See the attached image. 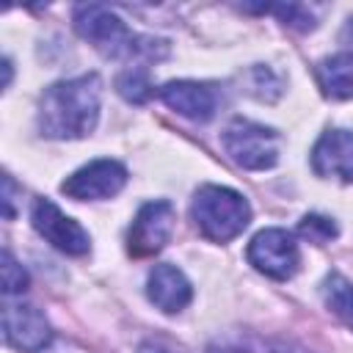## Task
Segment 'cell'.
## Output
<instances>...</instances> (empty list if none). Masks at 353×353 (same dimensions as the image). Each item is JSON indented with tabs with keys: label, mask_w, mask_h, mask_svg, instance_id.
Masks as SVG:
<instances>
[{
	"label": "cell",
	"mask_w": 353,
	"mask_h": 353,
	"mask_svg": "<svg viewBox=\"0 0 353 353\" xmlns=\"http://www.w3.org/2000/svg\"><path fill=\"white\" fill-rule=\"evenodd\" d=\"M124 185H127V168L119 160L99 157L69 174L61 182V193L74 201H102V199H113Z\"/></svg>",
	"instance_id": "52a82bcc"
},
{
	"label": "cell",
	"mask_w": 353,
	"mask_h": 353,
	"mask_svg": "<svg viewBox=\"0 0 353 353\" xmlns=\"http://www.w3.org/2000/svg\"><path fill=\"white\" fill-rule=\"evenodd\" d=\"M221 143L226 154L248 171H265L279 163V146H281L279 132L251 119H240V116L232 119L221 135Z\"/></svg>",
	"instance_id": "277c9868"
},
{
	"label": "cell",
	"mask_w": 353,
	"mask_h": 353,
	"mask_svg": "<svg viewBox=\"0 0 353 353\" xmlns=\"http://www.w3.org/2000/svg\"><path fill=\"white\" fill-rule=\"evenodd\" d=\"M72 22H74V30L88 44H94L105 58L135 61V66H141L143 61H163L168 55V41L132 33L121 22V17H116L105 6H97V3L74 6Z\"/></svg>",
	"instance_id": "7a4b0ae2"
},
{
	"label": "cell",
	"mask_w": 353,
	"mask_h": 353,
	"mask_svg": "<svg viewBox=\"0 0 353 353\" xmlns=\"http://www.w3.org/2000/svg\"><path fill=\"white\" fill-rule=\"evenodd\" d=\"M323 301L325 306L339 317L345 320L350 328H353V284L342 276V273H328L323 279Z\"/></svg>",
	"instance_id": "5bb4252c"
},
{
	"label": "cell",
	"mask_w": 353,
	"mask_h": 353,
	"mask_svg": "<svg viewBox=\"0 0 353 353\" xmlns=\"http://www.w3.org/2000/svg\"><path fill=\"white\" fill-rule=\"evenodd\" d=\"M30 223L33 229L58 251L69 254V256H83L91 251V237L88 232L69 215L61 212L58 204H52L50 199H36L30 207Z\"/></svg>",
	"instance_id": "ba28073f"
},
{
	"label": "cell",
	"mask_w": 353,
	"mask_h": 353,
	"mask_svg": "<svg viewBox=\"0 0 353 353\" xmlns=\"http://www.w3.org/2000/svg\"><path fill=\"white\" fill-rule=\"evenodd\" d=\"M116 91H119L127 102H132V105H143V102L154 94L152 80H149V72H146L143 66H130V69L119 72V77H116Z\"/></svg>",
	"instance_id": "9a60e30c"
},
{
	"label": "cell",
	"mask_w": 353,
	"mask_h": 353,
	"mask_svg": "<svg viewBox=\"0 0 353 353\" xmlns=\"http://www.w3.org/2000/svg\"><path fill=\"white\" fill-rule=\"evenodd\" d=\"M146 295L149 301L165 312V314H176L182 312L190 298H193V287L188 281V276L176 268V265H168V262H160L152 268L149 279H146Z\"/></svg>",
	"instance_id": "7c38bea8"
},
{
	"label": "cell",
	"mask_w": 353,
	"mask_h": 353,
	"mask_svg": "<svg viewBox=\"0 0 353 353\" xmlns=\"http://www.w3.org/2000/svg\"><path fill=\"white\" fill-rule=\"evenodd\" d=\"M14 193H17V185H14V179L8 176V174H3V215L6 218H14Z\"/></svg>",
	"instance_id": "ffe728a7"
},
{
	"label": "cell",
	"mask_w": 353,
	"mask_h": 353,
	"mask_svg": "<svg viewBox=\"0 0 353 353\" xmlns=\"http://www.w3.org/2000/svg\"><path fill=\"white\" fill-rule=\"evenodd\" d=\"M0 279H3V295H19L28 290L30 279H28V270L14 259L11 251H3L0 256Z\"/></svg>",
	"instance_id": "ac0fdd59"
},
{
	"label": "cell",
	"mask_w": 353,
	"mask_h": 353,
	"mask_svg": "<svg viewBox=\"0 0 353 353\" xmlns=\"http://www.w3.org/2000/svg\"><path fill=\"white\" fill-rule=\"evenodd\" d=\"M317 83L331 99H353V50L323 58L317 66Z\"/></svg>",
	"instance_id": "4fadbf2b"
},
{
	"label": "cell",
	"mask_w": 353,
	"mask_h": 353,
	"mask_svg": "<svg viewBox=\"0 0 353 353\" xmlns=\"http://www.w3.org/2000/svg\"><path fill=\"white\" fill-rule=\"evenodd\" d=\"M248 11H273L284 25H290V28H295V30H312L314 28V19H312V14L303 8V6H298V3H281V6H256V8H248Z\"/></svg>",
	"instance_id": "d6986e66"
},
{
	"label": "cell",
	"mask_w": 353,
	"mask_h": 353,
	"mask_svg": "<svg viewBox=\"0 0 353 353\" xmlns=\"http://www.w3.org/2000/svg\"><path fill=\"white\" fill-rule=\"evenodd\" d=\"M298 234L306 237V240L314 243V245H325V243H331V240L339 234V229H336L334 218L309 212V215L301 218V223H298Z\"/></svg>",
	"instance_id": "e0dca14e"
},
{
	"label": "cell",
	"mask_w": 353,
	"mask_h": 353,
	"mask_svg": "<svg viewBox=\"0 0 353 353\" xmlns=\"http://www.w3.org/2000/svg\"><path fill=\"white\" fill-rule=\"evenodd\" d=\"M190 215L196 229L212 243H229L251 223L245 196L223 185H201L193 196Z\"/></svg>",
	"instance_id": "3957f363"
},
{
	"label": "cell",
	"mask_w": 353,
	"mask_h": 353,
	"mask_svg": "<svg viewBox=\"0 0 353 353\" xmlns=\"http://www.w3.org/2000/svg\"><path fill=\"white\" fill-rule=\"evenodd\" d=\"M174 226H176V210L171 201H165V199L146 201L130 223L127 251L132 256H152V254L163 251L174 234Z\"/></svg>",
	"instance_id": "8992f818"
},
{
	"label": "cell",
	"mask_w": 353,
	"mask_h": 353,
	"mask_svg": "<svg viewBox=\"0 0 353 353\" xmlns=\"http://www.w3.org/2000/svg\"><path fill=\"white\" fill-rule=\"evenodd\" d=\"M243 80H245V91H248L251 97H256V99L273 102V99L281 94V80H279L268 66H262V63L251 66Z\"/></svg>",
	"instance_id": "2e32d148"
},
{
	"label": "cell",
	"mask_w": 353,
	"mask_h": 353,
	"mask_svg": "<svg viewBox=\"0 0 353 353\" xmlns=\"http://www.w3.org/2000/svg\"><path fill=\"white\" fill-rule=\"evenodd\" d=\"M3 336L22 353H39L50 345L52 328L47 317L30 303H8L3 309Z\"/></svg>",
	"instance_id": "9c48e42d"
},
{
	"label": "cell",
	"mask_w": 353,
	"mask_h": 353,
	"mask_svg": "<svg viewBox=\"0 0 353 353\" xmlns=\"http://www.w3.org/2000/svg\"><path fill=\"white\" fill-rule=\"evenodd\" d=\"M160 99L176 110L185 119L193 121H207L218 110V91L210 83H196V80H171L160 85Z\"/></svg>",
	"instance_id": "8fae6325"
},
{
	"label": "cell",
	"mask_w": 353,
	"mask_h": 353,
	"mask_svg": "<svg viewBox=\"0 0 353 353\" xmlns=\"http://www.w3.org/2000/svg\"><path fill=\"white\" fill-rule=\"evenodd\" d=\"M8 83H11V61L6 58L3 61V88H8Z\"/></svg>",
	"instance_id": "44dd1931"
},
{
	"label": "cell",
	"mask_w": 353,
	"mask_h": 353,
	"mask_svg": "<svg viewBox=\"0 0 353 353\" xmlns=\"http://www.w3.org/2000/svg\"><path fill=\"white\" fill-rule=\"evenodd\" d=\"M245 256L259 273L279 279V281L292 279L301 268V248H298L295 237L279 226L256 232L245 248Z\"/></svg>",
	"instance_id": "5b68a950"
},
{
	"label": "cell",
	"mask_w": 353,
	"mask_h": 353,
	"mask_svg": "<svg viewBox=\"0 0 353 353\" xmlns=\"http://www.w3.org/2000/svg\"><path fill=\"white\" fill-rule=\"evenodd\" d=\"M102 108V80L97 72L58 80L39 99L36 124L44 138L74 141L94 132Z\"/></svg>",
	"instance_id": "6da1fadb"
},
{
	"label": "cell",
	"mask_w": 353,
	"mask_h": 353,
	"mask_svg": "<svg viewBox=\"0 0 353 353\" xmlns=\"http://www.w3.org/2000/svg\"><path fill=\"white\" fill-rule=\"evenodd\" d=\"M312 168L323 179L353 182V132L350 130H325L312 149Z\"/></svg>",
	"instance_id": "30bf717a"
}]
</instances>
